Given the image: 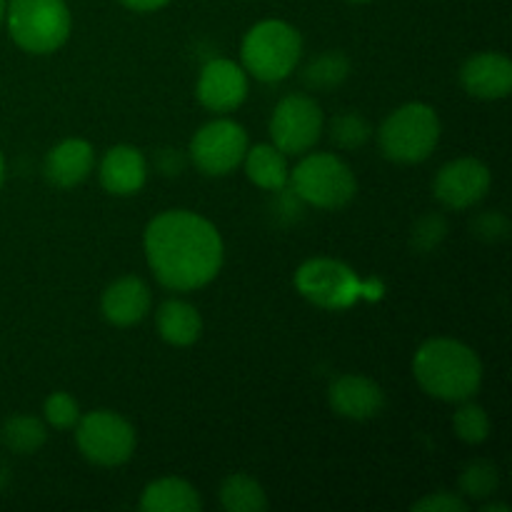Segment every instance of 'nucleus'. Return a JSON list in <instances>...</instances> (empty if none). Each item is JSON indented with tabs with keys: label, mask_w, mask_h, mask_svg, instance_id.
Instances as JSON below:
<instances>
[{
	"label": "nucleus",
	"mask_w": 512,
	"mask_h": 512,
	"mask_svg": "<svg viewBox=\"0 0 512 512\" xmlns=\"http://www.w3.org/2000/svg\"><path fill=\"white\" fill-rule=\"evenodd\" d=\"M145 258L160 285L175 293L205 288L225 260L218 228L193 210H165L145 228Z\"/></svg>",
	"instance_id": "nucleus-1"
},
{
	"label": "nucleus",
	"mask_w": 512,
	"mask_h": 512,
	"mask_svg": "<svg viewBox=\"0 0 512 512\" xmlns=\"http://www.w3.org/2000/svg\"><path fill=\"white\" fill-rule=\"evenodd\" d=\"M420 388L443 403L473 400L483 385V363L470 345L453 338H430L413 358Z\"/></svg>",
	"instance_id": "nucleus-2"
},
{
	"label": "nucleus",
	"mask_w": 512,
	"mask_h": 512,
	"mask_svg": "<svg viewBox=\"0 0 512 512\" xmlns=\"http://www.w3.org/2000/svg\"><path fill=\"white\" fill-rule=\"evenodd\" d=\"M303 38L285 20H260L245 33L240 45L243 70L260 83H280L300 63Z\"/></svg>",
	"instance_id": "nucleus-3"
},
{
	"label": "nucleus",
	"mask_w": 512,
	"mask_h": 512,
	"mask_svg": "<svg viewBox=\"0 0 512 512\" xmlns=\"http://www.w3.org/2000/svg\"><path fill=\"white\" fill-rule=\"evenodd\" d=\"M290 193L313 208L340 210L358 195L353 168L335 153H310L290 170Z\"/></svg>",
	"instance_id": "nucleus-4"
},
{
	"label": "nucleus",
	"mask_w": 512,
	"mask_h": 512,
	"mask_svg": "<svg viewBox=\"0 0 512 512\" xmlns=\"http://www.w3.org/2000/svg\"><path fill=\"white\" fill-rule=\"evenodd\" d=\"M10 38L20 50L48 55L70 38L73 15L65 0H10L5 8Z\"/></svg>",
	"instance_id": "nucleus-5"
},
{
	"label": "nucleus",
	"mask_w": 512,
	"mask_h": 512,
	"mask_svg": "<svg viewBox=\"0 0 512 512\" xmlns=\"http://www.w3.org/2000/svg\"><path fill=\"white\" fill-rule=\"evenodd\" d=\"M440 118L430 105L408 103L393 110L378 130L380 153L390 163L415 165L433 155L440 143Z\"/></svg>",
	"instance_id": "nucleus-6"
},
{
	"label": "nucleus",
	"mask_w": 512,
	"mask_h": 512,
	"mask_svg": "<svg viewBox=\"0 0 512 512\" xmlns=\"http://www.w3.org/2000/svg\"><path fill=\"white\" fill-rule=\"evenodd\" d=\"M295 288L318 308L345 310L360 298H370L373 283H363L343 260L310 258L295 273Z\"/></svg>",
	"instance_id": "nucleus-7"
},
{
	"label": "nucleus",
	"mask_w": 512,
	"mask_h": 512,
	"mask_svg": "<svg viewBox=\"0 0 512 512\" xmlns=\"http://www.w3.org/2000/svg\"><path fill=\"white\" fill-rule=\"evenodd\" d=\"M75 443L88 463L100 468H118L135 455L138 435L133 423L113 410H93L80 415L75 425Z\"/></svg>",
	"instance_id": "nucleus-8"
},
{
	"label": "nucleus",
	"mask_w": 512,
	"mask_h": 512,
	"mask_svg": "<svg viewBox=\"0 0 512 512\" xmlns=\"http://www.w3.org/2000/svg\"><path fill=\"white\" fill-rule=\"evenodd\" d=\"M325 128V115L318 100L305 93H290L275 105L270 118V138L285 155H305L313 150Z\"/></svg>",
	"instance_id": "nucleus-9"
},
{
	"label": "nucleus",
	"mask_w": 512,
	"mask_h": 512,
	"mask_svg": "<svg viewBox=\"0 0 512 512\" xmlns=\"http://www.w3.org/2000/svg\"><path fill=\"white\" fill-rule=\"evenodd\" d=\"M248 133L230 118L205 123L190 140V160L195 168L210 178H223L243 163L248 153Z\"/></svg>",
	"instance_id": "nucleus-10"
},
{
	"label": "nucleus",
	"mask_w": 512,
	"mask_h": 512,
	"mask_svg": "<svg viewBox=\"0 0 512 512\" xmlns=\"http://www.w3.org/2000/svg\"><path fill=\"white\" fill-rule=\"evenodd\" d=\"M493 185V173L478 158H458L445 163L433 180V195L443 208L468 210L478 205Z\"/></svg>",
	"instance_id": "nucleus-11"
},
{
	"label": "nucleus",
	"mask_w": 512,
	"mask_h": 512,
	"mask_svg": "<svg viewBox=\"0 0 512 512\" xmlns=\"http://www.w3.org/2000/svg\"><path fill=\"white\" fill-rule=\"evenodd\" d=\"M195 93L203 108L213 113H233L248 98V73L228 58H215L200 70Z\"/></svg>",
	"instance_id": "nucleus-12"
},
{
	"label": "nucleus",
	"mask_w": 512,
	"mask_h": 512,
	"mask_svg": "<svg viewBox=\"0 0 512 512\" xmlns=\"http://www.w3.org/2000/svg\"><path fill=\"white\" fill-rule=\"evenodd\" d=\"M328 403L340 418L365 423V420H375L383 415L388 398H385V390L373 378L348 373L333 380L328 390Z\"/></svg>",
	"instance_id": "nucleus-13"
},
{
	"label": "nucleus",
	"mask_w": 512,
	"mask_h": 512,
	"mask_svg": "<svg viewBox=\"0 0 512 512\" xmlns=\"http://www.w3.org/2000/svg\"><path fill=\"white\" fill-rule=\"evenodd\" d=\"M460 85L465 93L480 100H503L512 90V63L505 53H478L460 68Z\"/></svg>",
	"instance_id": "nucleus-14"
},
{
	"label": "nucleus",
	"mask_w": 512,
	"mask_h": 512,
	"mask_svg": "<svg viewBox=\"0 0 512 512\" xmlns=\"http://www.w3.org/2000/svg\"><path fill=\"white\" fill-rule=\"evenodd\" d=\"M150 288L138 275H123L105 288L100 298L103 318L115 328H130L138 325L150 313Z\"/></svg>",
	"instance_id": "nucleus-15"
},
{
	"label": "nucleus",
	"mask_w": 512,
	"mask_h": 512,
	"mask_svg": "<svg viewBox=\"0 0 512 512\" xmlns=\"http://www.w3.org/2000/svg\"><path fill=\"white\" fill-rule=\"evenodd\" d=\"M100 185L105 193L128 198L143 190L148 180V160L133 145H115L100 160Z\"/></svg>",
	"instance_id": "nucleus-16"
},
{
	"label": "nucleus",
	"mask_w": 512,
	"mask_h": 512,
	"mask_svg": "<svg viewBox=\"0 0 512 512\" xmlns=\"http://www.w3.org/2000/svg\"><path fill=\"white\" fill-rule=\"evenodd\" d=\"M95 165V150L88 140L68 138L45 155L43 173L55 188H75L83 183Z\"/></svg>",
	"instance_id": "nucleus-17"
},
{
	"label": "nucleus",
	"mask_w": 512,
	"mask_h": 512,
	"mask_svg": "<svg viewBox=\"0 0 512 512\" xmlns=\"http://www.w3.org/2000/svg\"><path fill=\"white\" fill-rule=\"evenodd\" d=\"M155 325H158L160 338L173 348H188L198 343L203 335V318L198 308L178 298H170L160 305L155 313Z\"/></svg>",
	"instance_id": "nucleus-18"
},
{
	"label": "nucleus",
	"mask_w": 512,
	"mask_h": 512,
	"mask_svg": "<svg viewBox=\"0 0 512 512\" xmlns=\"http://www.w3.org/2000/svg\"><path fill=\"white\" fill-rule=\"evenodd\" d=\"M143 512H200L203 498L198 488L183 478H160L145 485L140 495Z\"/></svg>",
	"instance_id": "nucleus-19"
},
{
	"label": "nucleus",
	"mask_w": 512,
	"mask_h": 512,
	"mask_svg": "<svg viewBox=\"0 0 512 512\" xmlns=\"http://www.w3.org/2000/svg\"><path fill=\"white\" fill-rule=\"evenodd\" d=\"M245 175L253 185L260 190H270V193H280L288 185L290 168H288V155L283 150L275 148L273 143H260L248 148L243 158Z\"/></svg>",
	"instance_id": "nucleus-20"
},
{
	"label": "nucleus",
	"mask_w": 512,
	"mask_h": 512,
	"mask_svg": "<svg viewBox=\"0 0 512 512\" xmlns=\"http://www.w3.org/2000/svg\"><path fill=\"white\" fill-rule=\"evenodd\" d=\"M220 505L228 512H263L268 510V495L255 478L233 473L220 485Z\"/></svg>",
	"instance_id": "nucleus-21"
},
{
	"label": "nucleus",
	"mask_w": 512,
	"mask_h": 512,
	"mask_svg": "<svg viewBox=\"0 0 512 512\" xmlns=\"http://www.w3.org/2000/svg\"><path fill=\"white\" fill-rule=\"evenodd\" d=\"M350 58L343 50H323L303 68V83L313 90H333L350 75Z\"/></svg>",
	"instance_id": "nucleus-22"
},
{
	"label": "nucleus",
	"mask_w": 512,
	"mask_h": 512,
	"mask_svg": "<svg viewBox=\"0 0 512 512\" xmlns=\"http://www.w3.org/2000/svg\"><path fill=\"white\" fill-rule=\"evenodd\" d=\"M3 445L15 455H35L48 440V428L33 415H13L0 430Z\"/></svg>",
	"instance_id": "nucleus-23"
},
{
	"label": "nucleus",
	"mask_w": 512,
	"mask_h": 512,
	"mask_svg": "<svg viewBox=\"0 0 512 512\" xmlns=\"http://www.w3.org/2000/svg\"><path fill=\"white\" fill-rule=\"evenodd\" d=\"M500 473L490 460H473L460 473V495L465 500H488L498 493Z\"/></svg>",
	"instance_id": "nucleus-24"
},
{
	"label": "nucleus",
	"mask_w": 512,
	"mask_h": 512,
	"mask_svg": "<svg viewBox=\"0 0 512 512\" xmlns=\"http://www.w3.org/2000/svg\"><path fill=\"white\" fill-rule=\"evenodd\" d=\"M373 138V125L358 110H345L330 120V140L343 150H360Z\"/></svg>",
	"instance_id": "nucleus-25"
},
{
	"label": "nucleus",
	"mask_w": 512,
	"mask_h": 512,
	"mask_svg": "<svg viewBox=\"0 0 512 512\" xmlns=\"http://www.w3.org/2000/svg\"><path fill=\"white\" fill-rule=\"evenodd\" d=\"M453 430L463 443L480 445L490 438V418L473 400H463L453 413Z\"/></svg>",
	"instance_id": "nucleus-26"
},
{
	"label": "nucleus",
	"mask_w": 512,
	"mask_h": 512,
	"mask_svg": "<svg viewBox=\"0 0 512 512\" xmlns=\"http://www.w3.org/2000/svg\"><path fill=\"white\" fill-rule=\"evenodd\" d=\"M448 238V220L440 213H425L423 218L415 220L410 230V248L420 255L435 253L440 243Z\"/></svg>",
	"instance_id": "nucleus-27"
},
{
	"label": "nucleus",
	"mask_w": 512,
	"mask_h": 512,
	"mask_svg": "<svg viewBox=\"0 0 512 512\" xmlns=\"http://www.w3.org/2000/svg\"><path fill=\"white\" fill-rule=\"evenodd\" d=\"M43 418L45 423L53 425L55 430H70L78 425L80 420V405L70 393H50L43 403Z\"/></svg>",
	"instance_id": "nucleus-28"
},
{
	"label": "nucleus",
	"mask_w": 512,
	"mask_h": 512,
	"mask_svg": "<svg viewBox=\"0 0 512 512\" xmlns=\"http://www.w3.org/2000/svg\"><path fill=\"white\" fill-rule=\"evenodd\" d=\"M470 230L483 243H500V240H505L510 235V220L500 210H485V213L475 215L473 223H470Z\"/></svg>",
	"instance_id": "nucleus-29"
},
{
	"label": "nucleus",
	"mask_w": 512,
	"mask_h": 512,
	"mask_svg": "<svg viewBox=\"0 0 512 512\" xmlns=\"http://www.w3.org/2000/svg\"><path fill=\"white\" fill-rule=\"evenodd\" d=\"M468 508L470 505L463 495L448 493V490L430 493L423 500H418V503H413L415 512H465Z\"/></svg>",
	"instance_id": "nucleus-30"
},
{
	"label": "nucleus",
	"mask_w": 512,
	"mask_h": 512,
	"mask_svg": "<svg viewBox=\"0 0 512 512\" xmlns=\"http://www.w3.org/2000/svg\"><path fill=\"white\" fill-rule=\"evenodd\" d=\"M155 168L163 175H180L185 168V155L175 148H163L158 150V158H155Z\"/></svg>",
	"instance_id": "nucleus-31"
},
{
	"label": "nucleus",
	"mask_w": 512,
	"mask_h": 512,
	"mask_svg": "<svg viewBox=\"0 0 512 512\" xmlns=\"http://www.w3.org/2000/svg\"><path fill=\"white\" fill-rule=\"evenodd\" d=\"M120 3L133 13H155V10L165 8L170 0H120Z\"/></svg>",
	"instance_id": "nucleus-32"
},
{
	"label": "nucleus",
	"mask_w": 512,
	"mask_h": 512,
	"mask_svg": "<svg viewBox=\"0 0 512 512\" xmlns=\"http://www.w3.org/2000/svg\"><path fill=\"white\" fill-rule=\"evenodd\" d=\"M480 510L483 512H510V508L505 503H485Z\"/></svg>",
	"instance_id": "nucleus-33"
},
{
	"label": "nucleus",
	"mask_w": 512,
	"mask_h": 512,
	"mask_svg": "<svg viewBox=\"0 0 512 512\" xmlns=\"http://www.w3.org/2000/svg\"><path fill=\"white\" fill-rule=\"evenodd\" d=\"M5 180V160H3V153H0V185H3Z\"/></svg>",
	"instance_id": "nucleus-34"
},
{
	"label": "nucleus",
	"mask_w": 512,
	"mask_h": 512,
	"mask_svg": "<svg viewBox=\"0 0 512 512\" xmlns=\"http://www.w3.org/2000/svg\"><path fill=\"white\" fill-rule=\"evenodd\" d=\"M5 8H8V3H5V0H0V25H3V20H5Z\"/></svg>",
	"instance_id": "nucleus-35"
},
{
	"label": "nucleus",
	"mask_w": 512,
	"mask_h": 512,
	"mask_svg": "<svg viewBox=\"0 0 512 512\" xmlns=\"http://www.w3.org/2000/svg\"><path fill=\"white\" fill-rule=\"evenodd\" d=\"M350 3H370V0H350Z\"/></svg>",
	"instance_id": "nucleus-36"
}]
</instances>
